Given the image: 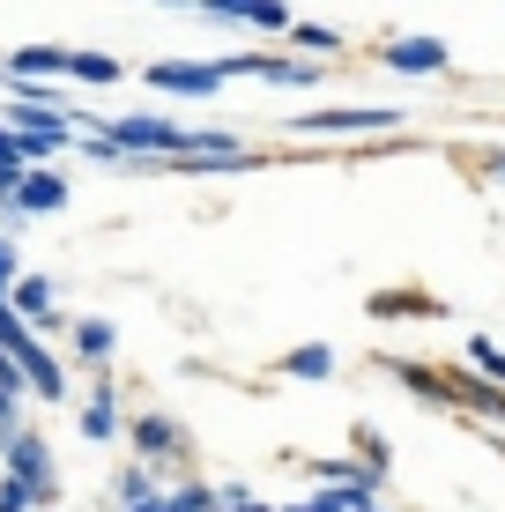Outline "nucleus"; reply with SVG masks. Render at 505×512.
<instances>
[{"instance_id":"f257e3e1","label":"nucleus","mask_w":505,"mask_h":512,"mask_svg":"<svg viewBox=\"0 0 505 512\" xmlns=\"http://www.w3.org/2000/svg\"><path fill=\"white\" fill-rule=\"evenodd\" d=\"M0 475H8V483H23L38 512H60V468H52V446L30 431V423H23L15 438H0Z\"/></svg>"},{"instance_id":"f03ea898","label":"nucleus","mask_w":505,"mask_h":512,"mask_svg":"<svg viewBox=\"0 0 505 512\" xmlns=\"http://www.w3.org/2000/svg\"><path fill=\"white\" fill-rule=\"evenodd\" d=\"M290 127L298 134H379V127H402V104H312Z\"/></svg>"},{"instance_id":"7ed1b4c3","label":"nucleus","mask_w":505,"mask_h":512,"mask_svg":"<svg viewBox=\"0 0 505 512\" xmlns=\"http://www.w3.org/2000/svg\"><path fill=\"white\" fill-rule=\"evenodd\" d=\"M127 438H134V468H149V475L186 461V431H179L164 409H142V416L127 423Z\"/></svg>"},{"instance_id":"20e7f679","label":"nucleus","mask_w":505,"mask_h":512,"mask_svg":"<svg viewBox=\"0 0 505 512\" xmlns=\"http://www.w3.org/2000/svg\"><path fill=\"white\" fill-rule=\"evenodd\" d=\"M142 82L156 97H216L223 90V67L216 60H149Z\"/></svg>"},{"instance_id":"39448f33","label":"nucleus","mask_w":505,"mask_h":512,"mask_svg":"<svg viewBox=\"0 0 505 512\" xmlns=\"http://www.w3.org/2000/svg\"><path fill=\"white\" fill-rule=\"evenodd\" d=\"M201 23H216V30H268V38L283 45V30L298 23V15H290L283 0H253V8H246V0H208Z\"/></svg>"},{"instance_id":"423d86ee","label":"nucleus","mask_w":505,"mask_h":512,"mask_svg":"<svg viewBox=\"0 0 505 512\" xmlns=\"http://www.w3.org/2000/svg\"><path fill=\"white\" fill-rule=\"evenodd\" d=\"M446 38H424V30H409V38H387L379 45V67H394V75H446Z\"/></svg>"},{"instance_id":"0eeeda50","label":"nucleus","mask_w":505,"mask_h":512,"mask_svg":"<svg viewBox=\"0 0 505 512\" xmlns=\"http://www.w3.org/2000/svg\"><path fill=\"white\" fill-rule=\"evenodd\" d=\"M60 208H67V179H60V171H23V179H15V193H8V216L15 223H30V216H60Z\"/></svg>"},{"instance_id":"6e6552de","label":"nucleus","mask_w":505,"mask_h":512,"mask_svg":"<svg viewBox=\"0 0 505 512\" xmlns=\"http://www.w3.org/2000/svg\"><path fill=\"white\" fill-rule=\"evenodd\" d=\"M15 372H23V394H38V401H67V364L52 357L45 342L15 349Z\"/></svg>"},{"instance_id":"1a4fd4ad","label":"nucleus","mask_w":505,"mask_h":512,"mask_svg":"<svg viewBox=\"0 0 505 512\" xmlns=\"http://www.w3.org/2000/svg\"><path fill=\"white\" fill-rule=\"evenodd\" d=\"M75 423H82V438H90V446H112L119 438V386L97 372V386H90V401H82L75 409Z\"/></svg>"},{"instance_id":"9d476101","label":"nucleus","mask_w":505,"mask_h":512,"mask_svg":"<svg viewBox=\"0 0 505 512\" xmlns=\"http://www.w3.org/2000/svg\"><path fill=\"white\" fill-rule=\"evenodd\" d=\"M67 334H75V357L90 364V372H104V364H112V349H119V327L104 320V312H90V320H75Z\"/></svg>"},{"instance_id":"9b49d317","label":"nucleus","mask_w":505,"mask_h":512,"mask_svg":"<svg viewBox=\"0 0 505 512\" xmlns=\"http://www.w3.org/2000/svg\"><path fill=\"white\" fill-rule=\"evenodd\" d=\"M275 372H283V379H335V349L305 342V349H290V357H275Z\"/></svg>"},{"instance_id":"f8f14e48","label":"nucleus","mask_w":505,"mask_h":512,"mask_svg":"<svg viewBox=\"0 0 505 512\" xmlns=\"http://www.w3.org/2000/svg\"><path fill=\"white\" fill-rule=\"evenodd\" d=\"M112 498H119V505H127V512H134V505H149V498H164V490H156V475H149V468H134V461H127V468H119V475H112Z\"/></svg>"},{"instance_id":"ddd939ff","label":"nucleus","mask_w":505,"mask_h":512,"mask_svg":"<svg viewBox=\"0 0 505 512\" xmlns=\"http://www.w3.org/2000/svg\"><path fill=\"white\" fill-rule=\"evenodd\" d=\"M67 75H75V82H97V90H112V82H119V60H112V52H67Z\"/></svg>"},{"instance_id":"4468645a","label":"nucleus","mask_w":505,"mask_h":512,"mask_svg":"<svg viewBox=\"0 0 505 512\" xmlns=\"http://www.w3.org/2000/svg\"><path fill=\"white\" fill-rule=\"evenodd\" d=\"M468 364L483 372V386H498V394H505V349L491 342V334H468Z\"/></svg>"},{"instance_id":"2eb2a0df","label":"nucleus","mask_w":505,"mask_h":512,"mask_svg":"<svg viewBox=\"0 0 505 512\" xmlns=\"http://www.w3.org/2000/svg\"><path fill=\"white\" fill-rule=\"evenodd\" d=\"M30 171V156H23V141H15L8 127H0V179H23Z\"/></svg>"},{"instance_id":"dca6fc26","label":"nucleus","mask_w":505,"mask_h":512,"mask_svg":"<svg viewBox=\"0 0 505 512\" xmlns=\"http://www.w3.org/2000/svg\"><path fill=\"white\" fill-rule=\"evenodd\" d=\"M75 149L90 156V164H127V156H119V149H112V141H104V134H75Z\"/></svg>"},{"instance_id":"f3484780","label":"nucleus","mask_w":505,"mask_h":512,"mask_svg":"<svg viewBox=\"0 0 505 512\" xmlns=\"http://www.w3.org/2000/svg\"><path fill=\"white\" fill-rule=\"evenodd\" d=\"M23 431V394H0V438Z\"/></svg>"},{"instance_id":"a211bd4d","label":"nucleus","mask_w":505,"mask_h":512,"mask_svg":"<svg viewBox=\"0 0 505 512\" xmlns=\"http://www.w3.org/2000/svg\"><path fill=\"white\" fill-rule=\"evenodd\" d=\"M0 512H38V505H30L23 483H8V475H0Z\"/></svg>"},{"instance_id":"6ab92c4d","label":"nucleus","mask_w":505,"mask_h":512,"mask_svg":"<svg viewBox=\"0 0 505 512\" xmlns=\"http://www.w3.org/2000/svg\"><path fill=\"white\" fill-rule=\"evenodd\" d=\"M15 275H23V260H15V245H0V297L15 290Z\"/></svg>"},{"instance_id":"aec40b11","label":"nucleus","mask_w":505,"mask_h":512,"mask_svg":"<svg viewBox=\"0 0 505 512\" xmlns=\"http://www.w3.org/2000/svg\"><path fill=\"white\" fill-rule=\"evenodd\" d=\"M357 512H379V498H357Z\"/></svg>"},{"instance_id":"412c9836","label":"nucleus","mask_w":505,"mask_h":512,"mask_svg":"<svg viewBox=\"0 0 505 512\" xmlns=\"http://www.w3.org/2000/svg\"><path fill=\"white\" fill-rule=\"evenodd\" d=\"M0 82H8V75H0Z\"/></svg>"}]
</instances>
